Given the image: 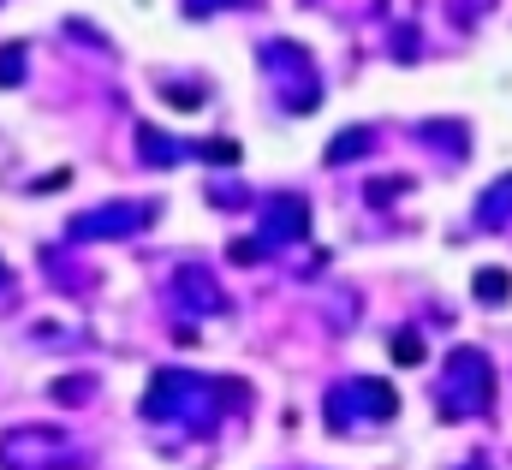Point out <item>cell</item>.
<instances>
[{"label":"cell","instance_id":"1","mask_svg":"<svg viewBox=\"0 0 512 470\" xmlns=\"http://www.w3.org/2000/svg\"><path fill=\"white\" fill-rule=\"evenodd\" d=\"M66 459V447L48 429H12L0 435V470H54Z\"/></svg>","mask_w":512,"mask_h":470},{"label":"cell","instance_id":"2","mask_svg":"<svg viewBox=\"0 0 512 470\" xmlns=\"http://www.w3.org/2000/svg\"><path fill=\"white\" fill-rule=\"evenodd\" d=\"M18 72H24V54H18V48H6V54H0V84H12Z\"/></svg>","mask_w":512,"mask_h":470}]
</instances>
